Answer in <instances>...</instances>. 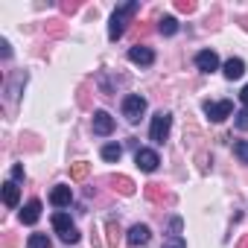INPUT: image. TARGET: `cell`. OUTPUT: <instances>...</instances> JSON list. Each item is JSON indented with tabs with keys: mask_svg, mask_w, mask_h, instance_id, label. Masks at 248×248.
Returning <instances> with one entry per match:
<instances>
[{
	"mask_svg": "<svg viewBox=\"0 0 248 248\" xmlns=\"http://www.w3.org/2000/svg\"><path fill=\"white\" fill-rule=\"evenodd\" d=\"M138 9H140V3H138V0H129V3H120V6L114 9V15H111V27H108V38H111V41L123 38V32H126V27H129L132 15H135Z\"/></svg>",
	"mask_w": 248,
	"mask_h": 248,
	"instance_id": "1",
	"label": "cell"
},
{
	"mask_svg": "<svg viewBox=\"0 0 248 248\" xmlns=\"http://www.w3.org/2000/svg\"><path fill=\"white\" fill-rule=\"evenodd\" d=\"M170 129H172V114H167V111H158L155 117H152V129H149V140L152 143H164L167 138H170Z\"/></svg>",
	"mask_w": 248,
	"mask_h": 248,
	"instance_id": "2",
	"label": "cell"
},
{
	"mask_svg": "<svg viewBox=\"0 0 248 248\" xmlns=\"http://www.w3.org/2000/svg\"><path fill=\"white\" fill-rule=\"evenodd\" d=\"M146 114V99L140 93H129L123 96V117H126L129 123H140V117Z\"/></svg>",
	"mask_w": 248,
	"mask_h": 248,
	"instance_id": "3",
	"label": "cell"
},
{
	"mask_svg": "<svg viewBox=\"0 0 248 248\" xmlns=\"http://www.w3.org/2000/svg\"><path fill=\"white\" fill-rule=\"evenodd\" d=\"M53 228L62 236V242H79V231L73 228V222H70V216L64 210H56L53 213Z\"/></svg>",
	"mask_w": 248,
	"mask_h": 248,
	"instance_id": "4",
	"label": "cell"
},
{
	"mask_svg": "<svg viewBox=\"0 0 248 248\" xmlns=\"http://www.w3.org/2000/svg\"><path fill=\"white\" fill-rule=\"evenodd\" d=\"M231 111H233V105H231V99H219V102H204V114L213 120V123H222L225 117H231Z\"/></svg>",
	"mask_w": 248,
	"mask_h": 248,
	"instance_id": "5",
	"label": "cell"
},
{
	"mask_svg": "<svg viewBox=\"0 0 248 248\" xmlns=\"http://www.w3.org/2000/svg\"><path fill=\"white\" fill-rule=\"evenodd\" d=\"M149 239H152L149 225H132L129 228V236H126L129 248H143V245H149Z\"/></svg>",
	"mask_w": 248,
	"mask_h": 248,
	"instance_id": "6",
	"label": "cell"
},
{
	"mask_svg": "<svg viewBox=\"0 0 248 248\" xmlns=\"http://www.w3.org/2000/svg\"><path fill=\"white\" fill-rule=\"evenodd\" d=\"M135 164H138L143 172H155L158 164H161V158H158L155 149H138V152H135Z\"/></svg>",
	"mask_w": 248,
	"mask_h": 248,
	"instance_id": "7",
	"label": "cell"
},
{
	"mask_svg": "<svg viewBox=\"0 0 248 248\" xmlns=\"http://www.w3.org/2000/svg\"><path fill=\"white\" fill-rule=\"evenodd\" d=\"M111 132H114V120H111V114H108V111H93V135L108 138Z\"/></svg>",
	"mask_w": 248,
	"mask_h": 248,
	"instance_id": "8",
	"label": "cell"
},
{
	"mask_svg": "<svg viewBox=\"0 0 248 248\" xmlns=\"http://www.w3.org/2000/svg\"><path fill=\"white\" fill-rule=\"evenodd\" d=\"M196 67L202 73H213V70H219V56L213 50H202V53H196Z\"/></svg>",
	"mask_w": 248,
	"mask_h": 248,
	"instance_id": "9",
	"label": "cell"
},
{
	"mask_svg": "<svg viewBox=\"0 0 248 248\" xmlns=\"http://www.w3.org/2000/svg\"><path fill=\"white\" fill-rule=\"evenodd\" d=\"M50 202H53V207H70V202H73V190L67 187V184H59V187H53V193H50Z\"/></svg>",
	"mask_w": 248,
	"mask_h": 248,
	"instance_id": "10",
	"label": "cell"
},
{
	"mask_svg": "<svg viewBox=\"0 0 248 248\" xmlns=\"http://www.w3.org/2000/svg\"><path fill=\"white\" fill-rule=\"evenodd\" d=\"M129 62H135V64H140V67H149L152 62H155V53L149 50V47H132L129 50Z\"/></svg>",
	"mask_w": 248,
	"mask_h": 248,
	"instance_id": "11",
	"label": "cell"
},
{
	"mask_svg": "<svg viewBox=\"0 0 248 248\" xmlns=\"http://www.w3.org/2000/svg\"><path fill=\"white\" fill-rule=\"evenodd\" d=\"M38 219H41V202L32 199V202L24 204V210H21V222H24V225H35Z\"/></svg>",
	"mask_w": 248,
	"mask_h": 248,
	"instance_id": "12",
	"label": "cell"
},
{
	"mask_svg": "<svg viewBox=\"0 0 248 248\" xmlns=\"http://www.w3.org/2000/svg\"><path fill=\"white\" fill-rule=\"evenodd\" d=\"M222 73H225V79H242V73H245V62L242 59H228L225 64H222Z\"/></svg>",
	"mask_w": 248,
	"mask_h": 248,
	"instance_id": "13",
	"label": "cell"
},
{
	"mask_svg": "<svg viewBox=\"0 0 248 248\" xmlns=\"http://www.w3.org/2000/svg\"><path fill=\"white\" fill-rule=\"evenodd\" d=\"M18 199H21L18 184H15V181H6V184H3V202H6V207H18Z\"/></svg>",
	"mask_w": 248,
	"mask_h": 248,
	"instance_id": "14",
	"label": "cell"
},
{
	"mask_svg": "<svg viewBox=\"0 0 248 248\" xmlns=\"http://www.w3.org/2000/svg\"><path fill=\"white\" fill-rule=\"evenodd\" d=\"M111 184H114V190H120L123 196H132V193H135V181H132V178H126V175H114V178H111Z\"/></svg>",
	"mask_w": 248,
	"mask_h": 248,
	"instance_id": "15",
	"label": "cell"
},
{
	"mask_svg": "<svg viewBox=\"0 0 248 248\" xmlns=\"http://www.w3.org/2000/svg\"><path fill=\"white\" fill-rule=\"evenodd\" d=\"M102 158H105L108 164H117V161L123 158V146H120V143H105V146H102Z\"/></svg>",
	"mask_w": 248,
	"mask_h": 248,
	"instance_id": "16",
	"label": "cell"
},
{
	"mask_svg": "<svg viewBox=\"0 0 248 248\" xmlns=\"http://www.w3.org/2000/svg\"><path fill=\"white\" fill-rule=\"evenodd\" d=\"M158 30H161V35H175V32H178V21H175L172 15H167V18L158 21Z\"/></svg>",
	"mask_w": 248,
	"mask_h": 248,
	"instance_id": "17",
	"label": "cell"
},
{
	"mask_svg": "<svg viewBox=\"0 0 248 248\" xmlns=\"http://www.w3.org/2000/svg\"><path fill=\"white\" fill-rule=\"evenodd\" d=\"M27 248H53V242H50V236H47V233H30Z\"/></svg>",
	"mask_w": 248,
	"mask_h": 248,
	"instance_id": "18",
	"label": "cell"
},
{
	"mask_svg": "<svg viewBox=\"0 0 248 248\" xmlns=\"http://www.w3.org/2000/svg\"><path fill=\"white\" fill-rule=\"evenodd\" d=\"M233 155H236L242 164H248V140H236V143H233Z\"/></svg>",
	"mask_w": 248,
	"mask_h": 248,
	"instance_id": "19",
	"label": "cell"
},
{
	"mask_svg": "<svg viewBox=\"0 0 248 248\" xmlns=\"http://www.w3.org/2000/svg\"><path fill=\"white\" fill-rule=\"evenodd\" d=\"M233 123H236L239 132H248V108H242L239 114H233Z\"/></svg>",
	"mask_w": 248,
	"mask_h": 248,
	"instance_id": "20",
	"label": "cell"
},
{
	"mask_svg": "<svg viewBox=\"0 0 248 248\" xmlns=\"http://www.w3.org/2000/svg\"><path fill=\"white\" fill-rule=\"evenodd\" d=\"M70 175H73L76 181H82V178L88 175V164H73V170H70Z\"/></svg>",
	"mask_w": 248,
	"mask_h": 248,
	"instance_id": "21",
	"label": "cell"
},
{
	"mask_svg": "<svg viewBox=\"0 0 248 248\" xmlns=\"http://www.w3.org/2000/svg\"><path fill=\"white\" fill-rule=\"evenodd\" d=\"M161 248H187V242H184L181 236H170V239H164Z\"/></svg>",
	"mask_w": 248,
	"mask_h": 248,
	"instance_id": "22",
	"label": "cell"
},
{
	"mask_svg": "<svg viewBox=\"0 0 248 248\" xmlns=\"http://www.w3.org/2000/svg\"><path fill=\"white\" fill-rule=\"evenodd\" d=\"M146 196H149L152 202H161V199H164V193H161V187H158V184H149V190H146Z\"/></svg>",
	"mask_w": 248,
	"mask_h": 248,
	"instance_id": "23",
	"label": "cell"
},
{
	"mask_svg": "<svg viewBox=\"0 0 248 248\" xmlns=\"http://www.w3.org/2000/svg\"><path fill=\"white\" fill-rule=\"evenodd\" d=\"M178 9H181V12H193L196 3H190V0H178Z\"/></svg>",
	"mask_w": 248,
	"mask_h": 248,
	"instance_id": "24",
	"label": "cell"
},
{
	"mask_svg": "<svg viewBox=\"0 0 248 248\" xmlns=\"http://www.w3.org/2000/svg\"><path fill=\"white\" fill-rule=\"evenodd\" d=\"M12 178H15V181H21V178H24V167H21V164H15V167H12Z\"/></svg>",
	"mask_w": 248,
	"mask_h": 248,
	"instance_id": "25",
	"label": "cell"
},
{
	"mask_svg": "<svg viewBox=\"0 0 248 248\" xmlns=\"http://www.w3.org/2000/svg\"><path fill=\"white\" fill-rule=\"evenodd\" d=\"M108 231H111V236H108V242L114 245V242H117V225H114V222H108Z\"/></svg>",
	"mask_w": 248,
	"mask_h": 248,
	"instance_id": "26",
	"label": "cell"
},
{
	"mask_svg": "<svg viewBox=\"0 0 248 248\" xmlns=\"http://www.w3.org/2000/svg\"><path fill=\"white\" fill-rule=\"evenodd\" d=\"M170 228H172V233L178 236V231H181V219H172V222H170Z\"/></svg>",
	"mask_w": 248,
	"mask_h": 248,
	"instance_id": "27",
	"label": "cell"
},
{
	"mask_svg": "<svg viewBox=\"0 0 248 248\" xmlns=\"http://www.w3.org/2000/svg\"><path fill=\"white\" fill-rule=\"evenodd\" d=\"M239 99H242V105H245V108H248V85H245V88H242V91H239Z\"/></svg>",
	"mask_w": 248,
	"mask_h": 248,
	"instance_id": "28",
	"label": "cell"
},
{
	"mask_svg": "<svg viewBox=\"0 0 248 248\" xmlns=\"http://www.w3.org/2000/svg\"><path fill=\"white\" fill-rule=\"evenodd\" d=\"M236 248H248V236H245V239H242V242H239Z\"/></svg>",
	"mask_w": 248,
	"mask_h": 248,
	"instance_id": "29",
	"label": "cell"
}]
</instances>
